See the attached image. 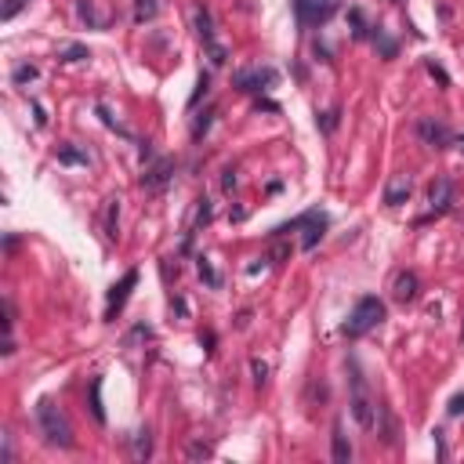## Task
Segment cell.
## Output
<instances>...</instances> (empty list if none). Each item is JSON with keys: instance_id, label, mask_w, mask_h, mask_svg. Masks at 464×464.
Returning a JSON list of instances; mask_svg holds the SVG:
<instances>
[{"instance_id": "6da1fadb", "label": "cell", "mask_w": 464, "mask_h": 464, "mask_svg": "<svg viewBox=\"0 0 464 464\" xmlns=\"http://www.w3.org/2000/svg\"><path fill=\"white\" fill-rule=\"evenodd\" d=\"M384 316H389V308H384V301L381 297H374V294H367V297H359L356 301V308L348 312V320H344V337H367L370 330H377L381 323H384Z\"/></svg>"}, {"instance_id": "7a4b0ae2", "label": "cell", "mask_w": 464, "mask_h": 464, "mask_svg": "<svg viewBox=\"0 0 464 464\" xmlns=\"http://www.w3.org/2000/svg\"><path fill=\"white\" fill-rule=\"evenodd\" d=\"M36 424H41V436L48 446H58V450H69L73 446V428H69V421L65 413L55 406V399H41L36 403Z\"/></svg>"}, {"instance_id": "3957f363", "label": "cell", "mask_w": 464, "mask_h": 464, "mask_svg": "<svg viewBox=\"0 0 464 464\" xmlns=\"http://www.w3.org/2000/svg\"><path fill=\"white\" fill-rule=\"evenodd\" d=\"M327 225H330V218L320 211V207H312V211H305V214H297L294 221H283V225H276L273 228V236H290V232H305L301 236V251H316V243L323 240V232H327Z\"/></svg>"}, {"instance_id": "277c9868", "label": "cell", "mask_w": 464, "mask_h": 464, "mask_svg": "<svg viewBox=\"0 0 464 464\" xmlns=\"http://www.w3.org/2000/svg\"><path fill=\"white\" fill-rule=\"evenodd\" d=\"M348 384H352V417H356V424L359 428H367V432H374V424H377V410H374V399H370V389H367V377H363V370H359V363L356 359H348Z\"/></svg>"}, {"instance_id": "5b68a950", "label": "cell", "mask_w": 464, "mask_h": 464, "mask_svg": "<svg viewBox=\"0 0 464 464\" xmlns=\"http://www.w3.org/2000/svg\"><path fill=\"white\" fill-rule=\"evenodd\" d=\"M280 80V73L273 65H251V69H240V73H232V88L243 91V95H265V91H273Z\"/></svg>"}, {"instance_id": "8992f818", "label": "cell", "mask_w": 464, "mask_h": 464, "mask_svg": "<svg viewBox=\"0 0 464 464\" xmlns=\"http://www.w3.org/2000/svg\"><path fill=\"white\" fill-rule=\"evenodd\" d=\"M341 11V0H294V15L305 29H320Z\"/></svg>"}, {"instance_id": "52a82bcc", "label": "cell", "mask_w": 464, "mask_h": 464, "mask_svg": "<svg viewBox=\"0 0 464 464\" xmlns=\"http://www.w3.org/2000/svg\"><path fill=\"white\" fill-rule=\"evenodd\" d=\"M196 36H200V44H204L211 65H225V62H228V48L218 41V33H214V22H211V11H207V8H196Z\"/></svg>"}, {"instance_id": "ba28073f", "label": "cell", "mask_w": 464, "mask_h": 464, "mask_svg": "<svg viewBox=\"0 0 464 464\" xmlns=\"http://www.w3.org/2000/svg\"><path fill=\"white\" fill-rule=\"evenodd\" d=\"M413 131L428 149H446L450 145V127H446V120H439V116H421V120L413 124Z\"/></svg>"}, {"instance_id": "9c48e42d", "label": "cell", "mask_w": 464, "mask_h": 464, "mask_svg": "<svg viewBox=\"0 0 464 464\" xmlns=\"http://www.w3.org/2000/svg\"><path fill=\"white\" fill-rule=\"evenodd\" d=\"M171 181H174V160H167V157L152 160L145 167V174H142V189L145 192H164Z\"/></svg>"}, {"instance_id": "30bf717a", "label": "cell", "mask_w": 464, "mask_h": 464, "mask_svg": "<svg viewBox=\"0 0 464 464\" xmlns=\"http://www.w3.org/2000/svg\"><path fill=\"white\" fill-rule=\"evenodd\" d=\"M138 287V268H131V273L120 280V283H112V290H109V301H105V320L112 323L116 320V312L127 305V297H131V290Z\"/></svg>"}, {"instance_id": "8fae6325", "label": "cell", "mask_w": 464, "mask_h": 464, "mask_svg": "<svg viewBox=\"0 0 464 464\" xmlns=\"http://www.w3.org/2000/svg\"><path fill=\"white\" fill-rule=\"evenodd\" d=\"M428 204H432V214H446L453 207V181L446 174H436V181L428 189Z\"/></svg>"}, {"instance_id": "7c38bea8", "label": "cell", "mask_w": 464, "mask_h": 464, "mask_svg": "<svg viewBox=\"0 0 464 464\" xmlns=\"http://www.w3.org/2000/svg\"><path fill=\"white\" fill-rule=\"evenodd\" d=\"M417 294H421V280H417V273H396V280H392V301H399V305H410V301H417Z\"/></svg>"}, {"instance_id": "4fadbf2b", "label": "cell", "mask_w": 464, "mask_h": 464, "mask_svg": "<svg viewBox=\"0 0 464 464\" xmlns=\"http://www.w3.org/2000/svg\"><path fill=\"white\" fill-rule=\"evenodd\" d=\"M410 192H413L410 174H392V181L384 185V204H389V207H403L410 200Z\"/></svg>"}, {"instance_id": "5bb4252c", "label": "cell", "mask_w": 464, "mask_h": 464, "mask_svg": "<svg viewBox=\"0 0 464 464\" xmlns=\"http://www.w3.org/2000/svg\"><path fill=\"white\" fill-rule=\"evenodd\" d=\"M55 160H58L62 167H88V152H84V149H76L73 142H65V145H58Z\"/></svg>"}, {"instance_id": "9a60e30c", "label": "cell", "mask_w": 464, "mask_h": 464, "mask_svg": "<svg viewBox=\"0 0 464 464\" xmlns=\"http://www.w3.org/2000/svg\"><path fill=\"white\" fill-rule=\"evenodd\" d=\"M330 443H334V460H337V464H348V457H352V446H348V436H344V424H341V421H334V436H330Z\"/></svg>"}, {"instance_id": "2e32d148", "label": "cell", "mask_w": 464, "mask_h": 464, "mask_svg": "<svg viewBox=\"0 0 464 464\" xmlns=\"http://www.w3.org/2000/svg\"><path fill=\"white\" fill-rule=\"evenodd\" d=\"M88 403L98 424H105V406H102V377H91V389H88Z\"/></svg>"}, {"instance_id": "e0dca14e", "label": "cell", "mask_w": 464, "mask_h": 464, "mask_svg": "<svg viewBox=\"0 0 464 464\" xmlns=\"http://www.w3.org/2000/svg\"><path fill=\"white\" fill-rule=\"evenodd\" d=\"M76 19H80L88 29H102V19L95 11V0H76Z\"/></svg>"}, {"instance_id": "ac0fdd59", "label": "cell", "mask_w": 464, "mask_h": 464, "mask_svg": "<svg viewBox=\"0 0 464 464\" xmlns=\"http://www.w3.org/2000/svg\"><path fill=\"white\" fill-rule=\"evenodd\" d=\"M120 232V200H105V236L116 240Z\"/></svg>"}, {"instance_id": "d6986e66", "label": "cell", "mask_w": 464, "mask_h": 464, "mask_svg": "<svg viewBox=\"0 0 464 464\" xmlns=\"http://www.w3.org/2000/svg\"><path fill=\"white\" fill-rule=\"evenodd\" d=\"M196 273H200V280H204L211 290H218V287H221V276H218V268L211 265V258H204V254L196 258Z\"/></svg>"}, {"instance_id": "ffe728a7", "label": "cell", "mask_w": 464, "mask_h": 464, "mask_svg": "<svg viewBox=\"0 0 464 464\" xmlns=\"http://www.w3.org/2000/svg\"><path fill=\"white\" fill-rule=\"evenodd\" d=\"M374 48L381 51V58H396V51H399V48H396V41H392V36L384 33L381 26H374Z\"/></svg>"}, {"instance_id": "44dd1931", "label": "cell", "mask_w": 464, "mask_h": 464, "mask_svg": "<svg viewBox=\"0 0 464 464\" xmlns=\"http://www.w3.org/2000/svg\"><path fill=\"white\" fill-rule=\"evenodd\" d=\"M157 11H160V0H135V22L138 26L152 22V19H157Z\"/></svg>"}, {"instance_id": "7402d4cb", "label": "cell", "mask_w": 464, "mask_h": 464, "mask_svg": "<svg viewBox=\"0 0 464 464\" xmlns=\"http://www.w3.org/2000/svg\"><path fill=\"white\" fill-rule=\"evenodd\" d=\"M131 453H135V460H145V457L152 453V436H149V428H138V432H135V450H131Z\"/></svg>"}, {"instance_id": "603a6c76", "label": "cell", "mask_w": 464, "mask_h": 464, "mask_svg": "<svg viewBox=\"0 0 464 464\" xmlns=\"http://www.w3.org/2000/svg\"><path fill=\"white\" fill-rule=\"evenodd\" d=\"M348 22H352V36H356V41H367V19H363V11L359 8H348Z\"/></svg>"}, {"instance_id": "cb8c5ba5", "label": "cell", "mask_w": 464, "mask_h": 464, "mask_svg": "<svg viewBox=\"0 0 464 464\" xmlns=\"http://www.w3.org/2000/svg\"><path fill=\"white\" fill-rule=\"evenodd\" d=\"M58 58H62V62H84V58H91V51H88L84 44H65V48L58 51Z\"/></svg>"}, {"instance_id": "d4e9b609", "label": "cell", "mask_w": 464, "mask_h": 464, "mask_svg": "<svg viewBox=\"0 0 464 464\" xmlns=\"http://www.w3.org/2000/svg\"><path fill=\"white\" fill-rule=\"evenodd\" d=\"M95 112L102 116V124H105L109 131H116V135H124V138H131V131H127L124 124H116V120H112V116H109V109H105V105H95Z\"/></svg>"}, {"instance_id": "484cf974", "label": "cell", "mask_w": 464, "mask_h": 464, "mask_svg": "<svg viewBox=\"0 0 464 464\" xmlns=\"http://www.w3.org/2000/svg\"><path fill=\"white\" fill-rule=\"evenodd\" d=\"M36 76H41V73H36V65H19V69L11 73V80H15V84H33Z\"/></svg>"}, {"instance_id": "4316f807", "label": "cell", "mask_w": 464, "mask_h": 464, "mask_svg": "<svg viewBox=\"0 0 464 464\" xmlns=\"http://www.w3.org/2000/svg\"><path fill=\"white\" fill-rule=\"evenodd\" d=\"M211 91V73H200V80H196V91H192V98H189V105H196L204 95Z\"/></svg>"}, {"instance_id": "83f0119b", "label": "cell", "mask_w": 464, "mask_h": 464, "mask_svg": "<svg viewBox=\"0 0 464 464\" xmlns=\"http://www.w3.org/2000/svg\"><path fill=\"white\" fill-rule=\"evenodd\" d=\"M26 4H29V0H8V4L0 8V19H4V22H11V19H15V15H19Z\"/></svg>"}, {"instance_id": "f1b7e54d", "label": "cell", "mask_w": 464, "mask_h": 464, "mask_svg": "<svg viewBox=\"0 0 464 464\" xmlns=\"http://www.w3.org/2000/svg\"><path fill=\"white\" fill-rule=\"evenodd\" d=\"M424 69H428V73L436 76V80H439L443 88H450V76H446V69H443V65H439L436 58H428V62H424Z\"/></svg>"}, {"instance_id": "f546056e", "label": "cell", "mask_w": 464, "mask_h": 464, "mask_svg": "<svg viewBox=\"0 0 464 464\" xmlns=\"http://www.w3.org/2000/svg\"><path fill=\"white\" fill-rule=\"evenodd\" d=\"M316 124H320V127L330 135V131L337 127V109H330V112H316Z\"/></svg>"}, {"instance_id": "4dcf8cb0", "label": "cell", "mask_w": 464, "mask_h": 464, "mask_svg": "<svg viewBox=\"0 0 464 464\" xmlns=\"http://www.w3.org/2000/svg\"><path fill=\"white\" fill-rule=\"evenodd\" d=\"M251 374H254V384L261 389V384L268 381V363H261V359H251Z\"/></svg>"}, {"instance_id": "1f68e13d", "label": "cell", "mask_w": 464, "mask_h": 464, "mask_svg": "<svg viewBox=\"0 0 464 464\" xmlns=\"http://www.w3.org/2000/svg\"><path fill=\"white\" fill-rule=\"evenodd\" d=\"M446 413H450V417H460V413H464V392H457V396L450 399V406H446Z\"/></svg>"}, {"instance_id": "d6a6232c", "label": "cell", "mask_w": 464, "mask_h": 464, "mask_svg": "<svg viewBox=\"0 0 464 464\" xmlns=\"http://www.w3.org/2000/svg\"><path fill=\"white\" fill-rule=\"evenodd\" d=\"M221 189H225V192H232V189H236V171H232V167L221 174Z\"/></svg>"}, {"instance_id": "836d02e7", "label": "cell", "mask_w": 464, "mask_h": 464, "mask_svg": "<svg viewBox=\"0 0 464 464\" xmlns=\"http://www.w3.org/2000/svg\"><path fill=\"white\" fill-rule=\"evenodd\" d=\"M189 457H211V446H207V443H192V446H189Z\"/></svg>"}, {"instance_id": "e575fe53", "label": "cell", "mask_w": 464, "mask_h": 464, "mask_svg": "<svg viewBox=\"0 0 464 464\" xmlns=\"http://www.w3.org/2000/svg\"><path fill=\"white\" fill-rule=\"evenodd\" d=\"M171 312H174V316H185V312H189L181 297H171Z\"/></svg>"}, {"instance_id": "d590c367", "label": "cell", "mask_w": 464, "mask_h": 464, "mask_svg": "<svg viewBox=\"0 0 464 464\" xmlns=\"http://www.w3.org/2000/svg\"><path fill=\"white\" fill-rule=\"evenodd\" d=\"M33 112H36V124L44 127V124H48V116H44V105H41V102H33Z\"/></svg>"}, {"instance_id": "8d00e7d4", "label": "cell", "mask_w": 464, "mask_h": 464, "mask_svg": "<svg viewBox=\"0 0 464 464\" xmlns=\"http://www.w3.org/2000/svg\"><path fill=\"white\" fill-rule=\"evenodd\" d=\"M436 436V450H439V457L446 460V443H443V432H432Z\"/></svg>"}, {"instance_id": "74e56055", "label": "cell", "mask_w": 464, "mask_h": 464, "mask_svg": "<svg viewBox=\"0 0 464 464\" xmlns=\"http://www.w3.org/2000/svg\"><path fill=\"white\" fill-rule=\"evenodd\" d=\"M200 344L207 348V352H214V334H200Z\"/></svg>"}, {"instance_id": "f35d334b", "label": "cell", "mask_w": 464, "mask_h": 464, "mask_svg": "<svg viewBox=\"0 0 464 464\" xmlns=\"http://www.w3.org/2000/svg\"><path fill=\"white\" fill-rule=\"evenodd\" d=\"M457 149H460V152H464V135H460V138H457Z\"/></svg>"}, {"instance_id": "ab89813d", "label": "cell", "mask_w": 464, "mask_h": 464, "mask_svg": "<svg viewBox=\"0 0 464 464\" xmlns=\"http://www.w3.org/2000/svg\"><path fill=\"white\" fill-rule=\"evenodd\" d=\"M396 4H399V0H396Z\"/></svg>"}]
</instances>
